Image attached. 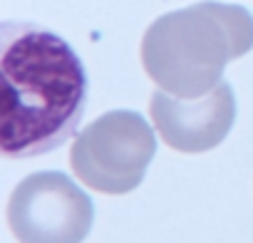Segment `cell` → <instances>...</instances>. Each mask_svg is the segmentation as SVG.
I'll use <instances>...</instances> for the list:
<instances>
[{"instance_id":"7a4b0ae2","label":"cell","mask_w":253,"mask_h":243,"mask_svg":"<svg viewBox=\"0 0 253 243\" xmlns=\"http://www.w3.org/2000/svg\"><path fill=\"white\" fill-rule=\"evenodd\" d=\"M253 45V20L243 8L204 3L152 25L144 40V65L152 77L191 89L216 77L226 60Z\"/></svg>"},{"instance_id":"6da1fadb","label":"cell","mask_w":253,"mask_h":243,"mask_svg":"<svg viewBox=\"0 0 253 243\" xmlns=\"http://www.w3.org/2000/svg\"><path fill=\"white\" fill-rule=\"evenodd\" d=\"M0 149L5 159L50 154L72 139L89 99L80 55L35 23L0 25Z\"/></svg>"}]
</instances>
